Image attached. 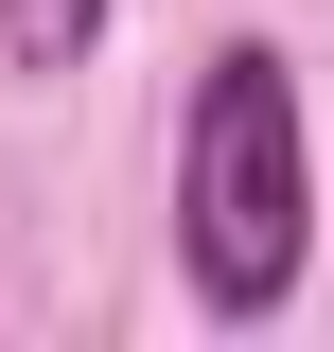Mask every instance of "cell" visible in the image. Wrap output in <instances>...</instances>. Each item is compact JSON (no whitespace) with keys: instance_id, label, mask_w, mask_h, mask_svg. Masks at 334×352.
I'll use <instances>...</instances> for the list:
<instances>
[{"instance_id":"cell-1","label":"cell","mask_w":334,"mask_h":352,"mask_svg":"<svg viewBox=\"0 0 334 352\" xmlns=\"http://www.w3.org/2000/svg\"><path fill=\"white\" fill-rule=\"evenodd\" d=\"M176 264L211 317H282L317 264V176H299V71L282 53H211L176 106Z\"/></svg>"},{"instance_id":"cell-2","label":"cell","mask_w":334,"mask_h":352,"mask_svg":"<svg viewBox=\"0 0 334 352\" xmlns=\"http://www.w3.org/2000/svg\"><path fill=\"white\" fill-rule=\"evenodd\" d=\"M124 0H0V71H88Z\"/></svg>"}]
</instances>
